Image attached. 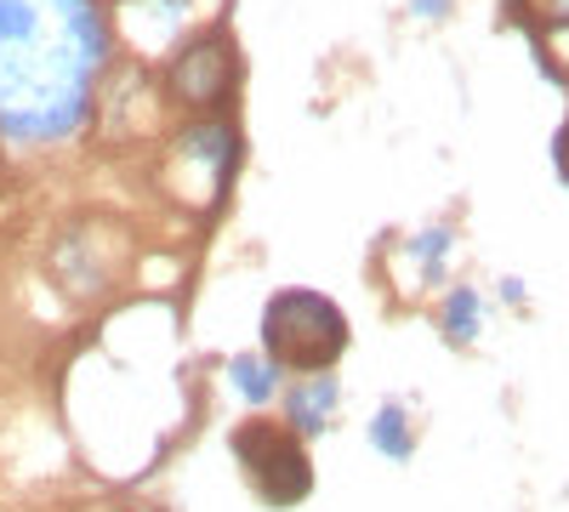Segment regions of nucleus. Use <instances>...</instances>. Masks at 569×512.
Here are the masks:
<instances>
[{
	"mask_svg": "<svg viewBox=\"0 0 569 512\" xmlns=\"http://www.w3.org/2000/svg\"><path fill=\"white\" fill-rule=\"evenodd\" d=\"M109 23L98 0H0V143L46 149L98 109Z\"/></svg>",
	"mask_w": 569,
	"mask_h": 512,
	"instance_id": "f257e3e1",
	"label": "nucleus"
},
{
	"mask_svg": "<svg viewBox=\"0 0 569 512\" xmlns=\"http://www.w3.org/2000/svg\"><path fill=\"white\" fill-rule=\"evenodd\" d=\"M257 337H262L257 353H268L284 377H325V370L342 364L353 324L337 297H325L313 285H284L262 302Z\"/></svg>",
	"mask_w": 569,
	"mask_h": 512,
	"instance_id": "f03ea898",
	"label": "nucleus"
},
{
	"mask_svg": "<svg viewBox=\"0 0 569 512\" xmlns=\"http://www.w3.org/2000/svg\"><path fill=\"white\" fill-rule=\"evenodd\" d=\"M228 455L240 468L246 490L262 501V506H302L313 495V455L308 444L284 428V422H268V415H251L228 433Z\"/></svg>",
	"mask_w": 569,
	"mask_h": 512,
	"instance_id": "7ed1b4c3",
	"label": "nucleus"
},
{
	"mask_svg": "<svg viewBox=\"0 0 569 512\" xmlns=\"http://www.w3.org/2000/svg\"><path fill=\"white\" fill-rule=\"evenodd\" d=\"M228 91H233V58H228V46L222 34H200V40H188L182 52L171 58V98L182 109H222L228 103Z\"/></svg>",
	"mask_w": 569,
	"mask_h": 512,
	"instance_id": "20e7f679",
	"label": "nucleus"
},
{
	"mask_svg": "<svg viewBox=\"0 0 569 512\" xmlns=\"http://www.w3.org/2000/svg\"><path fill=\"white\" fill-rule=\"evenodd\" d=\"M342 410V377L325 370V377H291L279 393V422L291 428L302 444H313Z\"/></svg>",
	"mask_w": 569,
	"mask_h": 512,
	"instance_id": "39448f33",
	"label": "nucleus"
},
{
	"mask_svg": "<svg viewBox=\"0 0 569 512\" xmlns=\"http://www.w3.org/2000/svg\"><path fill=\"white\" fill-rule=\"evenodd\" d=\"M177 154H182V165H200L211 177L217 200H222L228 182H233V165H240V131L228 120H194V126H182Z\"/></svg>",
	"mask_w": 569,
	"mask_h": 512,
	"instance_id": "423d86ee",
	"label": "nucleus"
},
{
	"mask_svg": "<svg viewBox=\"0 0 569 512\" xmlns=\"http://www.w3.org/2000/svg\"><path fill=\"white\" fill-rule=\"evenodd\" d=\"M433 324H439L445 348H456V353L479 348L485 324H490L485 291H479V285H467V279H456V285H445V291H439V313H433Z\"/></svg>",
	"mask_w": 569,
	"mask_h": 512,
	"instance_id": "0eeeda50",
	"label": "nucleus"
},
{
	"mask_svg": "<svg viewBox=\"0 0 569 512\" xmlns=\"http://www.w3.org/2000/svg\"><path fill=\"white\" fill-rule=\"evenodd\" d=\"M399 257H405V273L416 268L410 285H439V291H445V285H450V257H456V228H450V222L416 228V234H405Z\"/></svg>",
	"mask_w": 569,
	"mask_h": 512,
	"instance_id": "6e6552de",
	"label": "nucleus"
},
{
	"mask_svg": "<svg viewBox=\"0 0 569 512\" xmlns=\"http://www.w3.org/2000/svg\"><path fill=\"white\" fill-rule=\"evenodd\" d=\"M365 439L370 450L388 461V468H410L416 461V422H410V404L405 399H382L370 410V422H365Z\"/></svg>",
	"mask_w": 569,
	"mask_h": 512,
	"instance_id": "1a4fd4ad",
	"label": "nucleus"
},
{
	"mask_svg": "<svg viewBox=\"0 0 569 512\" xmlns=\"http://www.w3.org/2000/svg\"><path fill=\"white\" fill-rule=\"evenodd\" d=\"M284 382H291V377H284L268 353H233V359H228V393L240 399L246 410H257V415H262L268 404H279Z\"/></svg>",
	"mask_w": 569,
	"mask_h": 512,
	"instance_id": "9d476101",
	"label": "nucleus"
},
{
	"mask_svg": "<svg viewBox=\"0 0 569 512\" xmlns=\"http://www.w3.org/2000/svg\"><path fill=\"white\" fill-rule=\"evenodd\" d=\"M131 7H137L142 23H154L160 34H171V29H182V18H188L194 0H131Z\"/></svg>",
	"mask_w": 569,
	"mask_h": 512,
	"instance_id": "9b49d317",
	"label": "nucleus"
},
{
	"mask_svg": "<svg viewBox=\"0 0 569 512\" xmlns=\"http://www.w3.org/2000/svg\"><path fill=\"white\" fill-rule=\"evenodd\" d=\"M496 291H501L507 308H525V302H530V285H525L518 273H501V285H496Z\"/></svg>",
	"mask_w": 569,
	"mask_h": 512,
	"instance_id": "f8f14e48",
	"label": "nucleus"
},
{
	"mask_svg": "<svg viewBox=\"0 0 569 512\" xmlns=\"http://www.w3.org/2000/svg\"><path fill=\"white\" fill-rule=\"evenodd\" d=\"M416 18H450V0H410Z\"/></svg>",
	"mask_w": 569,
	"mask_h": 512,
	"instance_id": "ddd939ff",
	"label": "nucleus"
}]
</instances>
